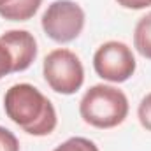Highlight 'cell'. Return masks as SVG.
Returning a JSON list of instances; mask_svg holds the SVG:
<instances>
[{
  "label": "cell",
  "instance_id": "cell-12",
  "mask_svg": "<svg viewBox=\"0 0 151 151\" xmlns=\"http://www.w3.org/2000/svg\"><path fill=\"white\" fill-rule=\"evenodd\" d=\"M12 72H14V70H12L11 55H9V51L5 49V46L0 42V79L7 74H12Z\"/></svg>",
  "mask_w": 151,
  "mask_h": 151
},
{
  "label": "cell",
  "instance_id": "cell-3",
  "mask_svg": "<svg viewBox=\"0 0 151 151\" xmlns=\"http://www.w3.org/2000/svg\"><path fill=\"white\" fill-rule=\"evenodd\" d=\"M42 74L47 86L62 95L76 93L84 83V69L79 56L65 47L47 53L42 63Z\"/></svg>",
  "mask_w": 151,
  "mask_h": 151
},
{
  "label": "cell",
  "instance_id": "cell-11",
  "mask_svg": "<svg viewBox=\"0 0 151 151\" xmlns=\"http://www.w3.org/2000/svg\"><path fill=\"white\" fill-rule=\"evenodd\" d=\"M137 118H139V123L151 132V93H148L141 104H139V109H137Z\"/></svg>",
  "mask_w": 151,
  "mask_h": 151
},
{
  "label": "cell",
  "instance_id": "cell-1",
  "mask_svg": "<svg viewBox=\"0 0 151 151\" xmlns=\"http://www.w3.org/2000/svg\"><path fill=\"white\" fill-rule=\"evenodd\" d=\"M4 109L7 118L28 135H49L58 123L51 100L28 83L12 84L5 91Z\"/></svg>",
  "mask_w": 151,
  "mask_h": 151
},
{
  "label": "cell",
  "instance_id": "cell-13",
  "mask_svg": "<svg viewBox=\"0 0 151 151\" xmlns=\"http://www.w3.org/2000/svg\"><path fill=\"white\" fill-rule=\"evenodd\" d=\"M116 2H118V5H121V7H125V9H134V11L151 7V0H116Z\"/></svg>",
  "mask_w": 151,
  "mask_h": 151
},
{
  "label": "cell",
  "instance_id": "cell-5",
  "mask_svg": "<svg viewBox=\"0 0 151 151\" xmlns=\"http://www.w3.org/2000/svg\"><path fill=\"white\" fill-rule=\"evenodd\" d=\"M135 56L132 49L119 40L104 42L93 55V69L106 81L125 83L135 72Z\"/></svg>",
  "mask_w": 151,
  "mask_h": 151
},
{
  "label": "cell",
  "instance_id": "cell-10",
  "mask_svg": "<svg viewBox=\"0 0 151 151\" xmlns=\"http://www.w3.org/2000/svg\"><path fill=\"white\" fill-rule=\"evenodd\" d=\"M0 151H19L18 137L5 127H0Z\"/></svg>",
  "mask_w": 151,
  "mask_h": 151
},
{
  "label": "cell",
  "instance_id": "cell-14",
  "mask_svg": "<svg viewBox=\"0 0 151 151\" xmlns=\"http://www.w3.org/2000/svg\"><path fill=\"white\" fill-rule=\"evenodd\" d=\"M12 2H14V0H0V11H2V9H5L7 5H11Z\"/></svg>",
  "mask_w": 151,
  "mask_h": 151
},
{
  "label": "cell",
  "instance_id": "cell-8",
  "mask_svg": "<svg viewBox=\"0 0 151 151\" xmlns=\"http://www.w3.org/2000/svg\"><path fill=\"white\" fill-rule=\"evenodd\" d=\"M134 46L141 56L151 60V12L137 21L134 30Z\"/></svg>",
  "mask_w": 151,
  "mask_h": 151
},
{
  "label": "cell",
  "instance_id": "cell-9",
  "mask_svg": "<svg viewBox=\"0 0 151 151\" xmlns=\"http://www.w3.org/2000/svg\"><path fill=\"white\" fill-rule=\"evenodd\" d=\"M53 151H99L97 144L86 137H70Z\"/></svg>",
  "mask_w": 151,
  "mask_h": 151
},
{
  "label": "cell",
  "instance_id": "cell-2",
  "mask_svg": "<svg viewBox=\"0 0 151 151\" xmlns=\"http://www.w3.org/2000/svg\"><path fill=\"white\" fill-rule=\"evenodd\" d=\"M79 114L84 123L95 128H114L128 116V99L114 86L95 84L83 95Z\"/></svg>",
  "mask_w": 151,
  "mask_h": 151
},
{
  "label": "cell",
  "instance_id": "cell-6",
  "mask_svg": "<svg viewBox=\"0 0 151 151\" xmlns=\"http://www.w3.org/2000/svg\"><path fill=\"white\" fill-rule=\"evenodd\" d=\"M0 42L11 55L12 70H27L37 58V40L27 30H7L0 35Z\"/></svg>",
  "mask_w": 151,
  "mask_h": 151
},
{
  "label": "cell",
  "instance_id": "cell-7",
  "mask_svg": "<svg viewBox=\"0 0 151 151\" xmlns=\"http://www.w3.org/2000/svg\"><path fill=\"white\" fill-rule=\"evenodd\" d=\"M42 0H14L11 5L0 11V16L9 21H27L34 18V14L39 11Z\"/></svg>",
  "mask_w": 151,
  "mask_h": 151
},
{
  "label": "cell",
  "instance_id": "cell-4",
  "mask_svg": "<svg viewBox=\"0 0 151 151\" xmlns=\"http://www.w3.org/2000/svg\"><path fill=\"white\" fill-rule=\"evenodd\" d=\"M84 11L72 0H55L42 14L40 25L44 34L58 44L72 42L84 28Z\"/></svg>",
  "mask_w": 151,
  "mask_h": 151
}]
</instances>
